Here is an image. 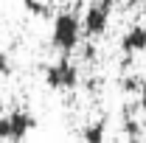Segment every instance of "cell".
I'll list each match as a JSON object with an SVG mask.
<instances>
[{
    "label": "cell",
    "mask_w": 146,
    "mask_h": 143,
    "mask_svg": "<svg viewBox=\"0 0 146 143\" xmlns=\"http://www.w3.org/2000/svg\"><path fill=\"white\" fill-rule=\"evenodd\" d=\"M11 73V62H9V54L0 51V76H9Z\"/></svg>",
    "instance_id": "8fae6325"
},
{
    "label": "cell",
    "mask_w": 146,
    "mask_h": 143,
    "mask_svg": "<svg viewBox=\"0 0 146 143\" xmlns=\"http://www.w3.org/2000/svg\"><path fill=\"white\" fill-rule=\"evenodd\" d=\"M135 104H138V109H141V112L146 115V79L141 81V90H138V101H135Z\"/></svg>",
    "instance_id": "30bf717a"
},
{
    "label": "cell",
    "mask_w": 146,
    "mask_h": 143,
    "mask_svg": "<svg viewBox=\"0 0 146 143\" xmlns=\"http://www.w3.org/2000/svg\"><path fill=\"white\" fill-rule=\"evenodd\" d=\"M82 42V20L76 17V11H59L51 25V45L62 56H70Z\"/></svg>",
    "instance_id": "6da1fadb"
},
{
    "label": "cell",
    "mask_w": 146,
    "mask_h": 143,
    "mask_svg": "<svg viewBox=\"0 0 146 143\" xmlns=\"http://www.w3.org/2000/svg\"><path fill=\"white\" fill-rule=\"evenodd\" d=\"M121 51H124V56H138L146 51V25H132L127 34L121 36Z\"/></svg>",
    "instance_id": "5b68a950"
},
{
    "label": "cell",
    "mask_w": 146,
    "mask_h": 143,
    "mask_svg": "<svg viewBox=\"0 0 146 143\" xmlns=\"http://www.w3.org/2000/svg\"><path fill=\"white\" fill-rule=\"evenodd\" d=\"M127 143H143V135H138V138H127Z\"/></svg>",
    "instance_id": "7c38bea8"
},
{
    "label": "cell",
    "mask_w": 146,
    "mask_h": 143,
    "mask_svg": "<svg viewBox=\"0 0 146 143\" xmlns=\"http://www.w3.org/2000/svg\"><path fill=\"white\" fill-rule=\"evenodd\" d=\"M110 9H112V0H93L84 9V17H82V36L98 39L104 34L110 25Z\"/></svg>",
    "instance_id": "7a4b0ae2"
},
{
    "label": "cell",
    "mask_w": 146,
    "mask_h": 143,
    "mask_svg": "<svg viewBox=\"0 0 146 143\" xmlns=\"http://www.w3.org/2000/svg\"><path fill=\"white\" fill-rule=\"evenodd\" d=\"M9 135H11V129H9V115H0V143H9Z\"/></svg>",
    "instance_id": "9c48e42d"
},
{
    "label": "cell",
    "mask_w": 146,
    "mask_h": 143,
    "mask_svg": "<svg viewBox=\"0 0 146 143\" xmlns=\"http://www.w3.org/2000/svg\"><path fill=\"white\" fill-rule=\"evenodd\" d=\"M121 90H124V93H138V90H141V79H138V76H124V79H121Z\"/></svg>",
    "instance_id": "ba28073f"
},
{
    "label": "cell",
    "mask_w": 146,
    "mask_h": 143,
    "mask_svg": "<svg viewBox=\"0 0 146 143\" xmlns=\"http://www.w3.org/2000/svg\"><path fill=\"white\" fill-rule=\"evenodd\" d=\"M23 6H25V11L34 14V17H48V14H51V9H48L45 0H23Z\"/></svg>",
    "instance_id": "52a82bcc"
},
{
    "label": "cell",
    "mask_w": 146,
    "mask_h": 143,
    "mask_svg": "<svg viewBox=\"0 0 146 143\" xmlns=\"http://www.w3.org/2000/svg\"><path fill=\"white\" fill-rule=\"evenodd\" d=\"M45 84L51 90H73L79 84V68L70 62V56H59L45 68Z\"/></svg>",
    "instance_id": "3957f363"
},
{
    "label": "cell",
    "mask_w": 146,
    "mask_h": 143,
    "mask_svg": "<svg viewBox=\"0 0 146 143\" xmlns=\"http://www.w3.org/2000/svg\"><path fill=\"white\" fill-rule=\"evenodd\" d=\"M9 129H11L9 143H23L28 138V132L36 129V118L25 109H14V112H9Z\"/></svg>",
    "instance_id": "277c9868"
},
{
    "label": "cell",
    "mask_w": 146,
    "mask_h": 143,
    "mask_svg": "<svg viewBox=\"0 0 146 143\" xmlns=\"http://www.w3.org/2000/svg\"><path fill=\"white\" fill-rule=\"evenodd\" d=\"M82 140L84 143H107V124L104 121H90L82 129Z\"/></svg>",
    "instance_id": "8992f818"
}]
</instances>
